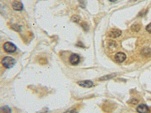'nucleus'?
<instances>
[{
    "instance_id": "ddd939ff",
    "label": "nucleus",
    "mask_w": 151,
    "mask_h": 113,
    "mask_svg": "<svg viewBox=\"0 0 151 113\" xmlns=\"http://www.w3.org/2000/svg\"><path fill=\"white\" fill-rule=\"evenodd\" d=\"M12 28L14 29V30L17 31V32H20V31H21V26H18L17 24H14V25H12Z\"/></svg>"
},
{
    "instance_id": "6e6552de",
    "label": "nucleus",
    "mask_w": 151,
    "mask_h": 113,
    "mask_svg": "<svg viewBox=\"0 0 151 113\" xmlns=\"http://www.w3.org/2000/svg\"><path fill=\"white\" fill-rule=\"evenodd\" d=\"M121 34H122V32L119 29H113L109 33V36L111 38H113V39H115V38H118L119 36H120Z\"/></svg>"
},
{
    "instance_id": "f8f14e48",
    "label": "nucleus",
    "mask_w": 151,
    "mask_h": 113,
    "mask_svg": "<svg viewBox=\"0 0 151 113\" xmlns=\"http://www.w3.org/2000/svg\"><path fill=\"white\" fill-rule=\"evenodd\" d=\"M131 29L133 32H138L141 29V25L140 24H133L131 27Z\"/></svg>"
},
{
    "instance_id": "f257e3e1",
    "label": "nucleus",
    "mask_w": 151,
    "mask_h": 113,
    "mask_svg": "<svg viewBox=\"0 0 151 113\" xmlns=\"http://www.w3.org/2000/svg\"><path fill=\"white\" fill-rule=\"evenodd\" d=\"M16 64V60L12 56H5L2 60V64L5 68L11 69L14 67Z\"/></svg>"
},
{
    "instance_id": "f03ea898",
    "label": "nucleus",
    "mask_w": 151,
    "mask_h": 113,
    "mask_svg": "<svg viewBox=\"0 0 151 113\" xmlns=\"http://www.w3.org/2000/svg\"><path fill=\"white\" fill-rule=\"evenodd\" d=\"M3 49L5 52L9 54L14 53L17 51V47L14 45V43L10 42V41H7L3 45Z\"/></svg>"
},
{
    "instance_id": "0eeeda50",
    "label": "nucleus",
    "mask_w": 151,
    "mask_h": 113,
    "mask_svg": "<svg viewBox=\"0 0 151 113\" xmlns=\"http://www.w3.org/2000/svg\"><path fill=\"white\" fill-rule=\"evenodd\" d=\"M12 8L15 11H21L24 9V5L22 4V2L15 0L12 2Z\"/></svg>"
},
{
    "instance_id": "dca6fc26",
    "label": "nucleus",
    "mask_w": 151,
    "mask_h": 113,
    "mask_svg": "<svg viewBox=\"0 0 151 113\" xmlns=\"http://www.w3.org/2000/svg\"><path fill=\"white\" fill-rule=\"evenodd\" d=\"M146 30L147 31L148 33H151V23H150V24H148L147 26H146Z\"/></svg>"
},
{
    "instance_id": "9b49d317",
    "label": "nucleus",
    "mask_w": 151,
    "mask_h": 113,
    "mask_svg": "<svg viewBox=\"0 0 151 113\" xmlns=\"http://www.w3.org/2000/svg\"><path fill=\"white\" fill-rule=\"evenodd\" d=\"M116 74H111V75H105V76H103V77H101L99 79L100 81H106L108 80V79H112V78H113L114 76H116Z\"/></svg>"
},
{
    "instance_id": "2eb2a0df",
    "label": "nucleus",
    "mask_w": 151,
    "mask_h": 113,
    "mask_svg": "<svg viewBox=\"0 0 151 113\" xmlns=\"http://www.w3.org/2000/svg\"><path fill=\"white\" fill-rule=\"evenodd\" d=\"M71 20H72V21H73V22H76V23H78L79 21V17H77V16H73L72 18H71Z\"/></svg>"
},
{
    "instance_id": "1a4fd4ad",
    "label": "nucleus",
    "mask_w": 151,
    "mask_h": 113,
    "mask_svg": "<svg viewBox=\"0 0 151 113\" xmlns=\"http://www.w3.org/2000/svg\"><path fill=\"white\" fill-rule=\"evenodd\" d=\"M141 54L143 55L144 56H151V48H144L141 50Z\"/></svg>"
},
{
    "instance_id": "a211bd4d",
    "label": "nucleus",
    "mask_w": 151,
    "mask_h": 113,
    "mask_svg": "<svg viewBox=\"0 0 151 113\" xmlns=\"http://www.w3.org/2000/svg\"><path fill=\"white\" fill-rule=\"evenodd\" d=\"M109 1H110V2H116V0H109Z\"/></svg>"
},
{
    "instance_id": "9d476101",
    "label": "nucleus",
    "mask_w": 151,
    "mask_h": 113,
    "mask_svg": "<svg viewBox=\"0 0 151 113\" xmlns=\"http://www.w3.org/2000/svg\"><path fill=\"white\" fill-rule=\"evenodd\" d=\"M0 113H12V109L9 106H3L0 107Z\"/></svg>"
},
{
    "instance_id": "423d86ee",
    "label": "nucleus",
    "mask_w": 151,
    "mask_h": 113,
    "mask_svg": "<svg viewBox=\"0 0 151 113\" xmlns=\"http://www.w3.org/2000/svg\"><path fill=\"white\" fill-rule=\"evenodd\" d=\"M137 111L138 113H150V109L147 105L141 104L137 107Z\"/></svg>"
},
{
    "instance_id": "7ed1b4c3",
    "label": "nucleus",
    "mask_w": 151,
    "mask_h": 113,
    "mask_svg": "<svg viewBox=\"0 0 151 113\" xmlns=\"http://www.w3.org/2000/svg\"><path fill=\"white\" fill-rule=\"evenodd\" d=\"M80 61V56L77 54H73L70 56V63L72 65H77Z\"/></svg>"
},
{
    "instance_id": "4468645a",
    "label": "nucleus",
    "mask_w": 151,
    "mask_h": 113,
    "mask_svg": "<svg viewBox=\"0 0 151 113\" xmlns=\"http://www.w3.org/2000/svg\"><path fill=\"white\" fill-rule=\"evenodd\" d=\"M81 26H83V28L86 31L88 30V24H86V23H82V24H81Z\"/></svg>"
},
{
    "instance_id": "20e7f679",
    "label": "nucleus",
    "mask_w": 151,
    "mask_h": 113,
    "mask_svg": "<svg viewBox=\"0 0 151 113\" xmlns=\"http://www.w3.org/2000/svg\"><path fill=\"white\" fill-rule=\"evenodd\" d=\"M77 84L79 85H80L81 87H88V88H89V87H92L94 86V83L90 80H83V81H80V82H78Z\"/></svg>"
},
{
    "instance_id": "f3484780",
    "label": "nucleus",
    "mask_w": 151,
    "mask_h": 113,
    "mask_svg": "<svg viewBox=\"0 0 151 113\" xmlns=\"http://www.w3.org/2000/svg\"><path fill=\"white\" fill-rule=\"evenodd\" d=\"M75 111H76L75 109H69V110H67V111H66L64 113H74L75 112Z\"/></svg>"
},
{
    "instance_id": "39448f33",
    "label": "nucleus",
    "mask_w": 151,
    "mask_h": 113,
    "mask_svg": "<svg viewBox=\"0 0 151 113\" xmlns=\"http://www.w3.org/2000/svg\"><path fill=\"white\" fill-rule=\"evenodd\" d=\"M125 59H126V55L122 52H119L115 55V60L119 64L125 61Z\"/></svg>"
}]
</instances>
